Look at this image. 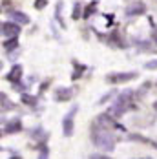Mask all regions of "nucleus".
Segmentation results:
<instances>
[{
	"mask_svg": "<svg viewBox=\"0 0 157 159\" xmlns=\"http://www.w3.org/2000/svg\"><path fill=\"white\" fill-rule=\"evenodd\" d=\"M9 18L18 24V26H22V24H29V16L26 15V13H22V11H9Z\"/></svg>",
	"mask_w": 157,
	"mask_h": 159,
	"instance_id": "423d86ee",
	"label": "nucleus"
},
{
	"mask_svg": "<svg viewBox=\"0 0 157 159\" xmlns=\"http://www.w3.org/2000/svg\"><path fill=\"white\" fill-rule=\"evenodd\" d=\"M84 70H86L84 66H77V71L73 73V79H77V77H78V75H80V73H82V71H84Z\"/></svg>",
	"mask_w": 157,
	"mask_h": 159,
	"instance_id": "a211bd4d",
	"label": "nucleus"
},
{
	"mask_svg": "<svg viewBox=\"0 0 157 159\" xmlns=\"http://www.w3.org/2000/svg\"><path fill=\"white\" fill-rule=\"evenodd\" d=\"M80 16V4H75V11H73V18Z\"/></svg>",
	"mask_w": 157,
	"mask_h": 159,
	"instance_id": "f3484780",
	"label": "nucleus"
},
{
	"mask_svg": "<svg viewBox=\"0 0 157 159\" xmlns=\"http://www.w3.org/2000/svg\"><path fill=\"white\" fill-rule=\"evenodd\" d=\"M132 92L130 90H126V92H123L121 95L115 99V102H113V106H111V115H123L128 108H130V102H132Z\"/></svg>",
	"mask_w": 157,
	"mask_h": 159,
	"instance_id": "f03ea898",
	"label": "nucleus"
},
{
	"mask_svg": "<svg viewBox=\"0 0 157 159\" xmlns=\"http://www.w3.org/2000/svg\"><path fill=\"white\" fill-rule=\"evenodd\" d=\"M4 48H6V49H13V48H16V39H9V40L4 44Z\"/></svg>",
	"mask_w": 157,
	"mask_h": 159,
	"instance_id": "ddd939ff",
	"label": "nucleus"
},
{
	"mask_svg": "<svg viewBox=\"0 0 157 159\" xmlns=\"http://www.w3.org/2000/svg\"><path fill=\"white\" fill-rule=\"evenodd\" d=\"M11 159H20V157H18V156H13V157H11Z\"/></svg>",
	"mask_w": 157,
	"mask_h": 159,
	"instance_id": "393cba45",
	"label": "nucleus"
},
{
	"mask_svg": "<svg viewBox=\"0 0 157 159\" xmlns=\"http://www.w3.org/2000/svg\"><path fill=\"white\" fill-rule=\"evenodd\" d=\"M75 113H77V106H73L62 121V130H64V135L66 137H70L73 134V117H75Z\"/></svg>",
	"mask_w": 157,
	"mask_h": 159,
	"instance_id": "20e7f679",
	"label": "nucleus"
},
{
	"mask_svg": "<svg viewBox=\"0 0 157 159\" xmlns=\"http://www.w3.org/2000/svg\"><path fill=\"white\" fill-rule=\"evenodd\" d=\"M44 6H46V0H37V2H35V7H37V9H42Z\"/></svg>",
	"mask_w": 157,
	"mask_h": 159,
	"instance_id": "6ab92c4d",
	"label": "nucleus"
},
{
	"mask_svg": "<svg viewBox=\"0 0 157 159\" xmlns=\"http://www.w3.org/2000/svg\"><path fill=\"white\" fill-rule=\"evenodd\" d=\"M20 33V26L15 24V22H9V24H4V33L7 39H16V35Z\"/></svg>",
	"mask_w": 157,
	"mask_h": 159,
	"instance_id": "39448f33",
	"label": "nucleus"
},
{
	"mask_svg": "<svg viewBox=\"0 0 157 159\" xmlns=\"http://www.w3.org/2000/svg\"><path fill=\"white\" fill-rule=\"evenodd\" d=\"M95 6H97V4H95V2H92V4H90V6L86 7V11H84V16H90V15H92V13L95 11V9H93Z\"/></svg>",
	"mask_w": 157,
	"mask_h": 159,
	"instance_id": "4468645a",
	"label": "nucleus"
},
{
	"mask_svg": "<svg viewBox=\"0 0 157 159\" xmlns=\"http://www.w3.org/2000/svg\"><path fill=\"white\" fill-rule=\"evenodd\" d=\"M154 108H155V110H157V101H155V102H154Z\"/></svg>",
	"mask_w": 157,
	"mask_h": 159,
	"instance_id": "b1692460",
	"label": "nucleus"
},
{
	"mask_svg": "<svg viewBox=\"0 0 157 159\" xmlns=\"http://www.w3.org/2000/svg\"><path fill=\"white\" fill-rule=\"evenodd\" d=\"M38 159H47V148L46 146H42V150H40V157Z\"/></svg>",
	"mask_w": 157,
	"mask_h": 159,
	"instance_id": "aec40b11",
	"label": "nucleus"
},
{
	"mask_svg": "<svg viewBox=\"0 0 157 159\" xmlns=\"http://www.w3.org/2000/svg\"><path fill=\"white\" fill-rule=\"evenodd\" d=\"M71 95H73V92H71L70 88H59V90L55 92V99H57V101H68Z\"/></svg>",
	"mask_w": 157,
	"mask_h": 159,
	"instance_id": "9d476101",
	"label": "nucleus"
},
{
	"mask_svg": "<svg viewBox=\"0 0 157 159\" xmlns=\"http://www.w3.org/2000/svg\"><path fill=\"white\" fill-rule=\"evenodd\" d=\"M20 130H22V123H20L18 119H16V121H11V123L6 126V132H7V134H16V132H20Z\"/></svg>",
	"mask_w": 157,
	"mask_h": 159,
	"instance_id": "9b49d317",
	"label": "nucleus"
},
{
	"mask_svg": "<svg viewBox=\"0 0 157 159\" xmlns=\"http://www.w3.org/2000/svg\"><path fill=\"white\" fill-rule=\"evenodd\" d=\"M61 9H62V2H59V4H57V11H55V16H57V20H59V24H61V26H66V24H64V20H62V11H61Z\"/></svg>",
	"mask_w": 157,
	"mask_h": 159,
	"instance_id": "f8f14e48",
	"label": "nucleus"
},
{
	"mask_svg": "<svg viewBox=\"0 0 157 159\" xmlns=\"http://www.w3.org/2000/svg\"><path fill=\"white\" fill-rule=\"evenodd\" d=\"M92 159H110V157H106V156H93Z\"/></svg>",
	"mask_w": 157,
	"mask_h": 159,
	"instance_id": "412c9836",
	"label": "nucleus"
},
{
	"mask_svg": "<svg viewBox=\"0 0 157 159\" xmlns=\"http://www.w3.org/2000/svg\"><path fill=\"white\" fill-rule=\"evenodd\" d=\"M20 77H22V66H13V70L7 73V80L9 82H20Z\"/></svg>",
	"mask_w": 157,
	"mask_h": 159,
	"instance_id": "1a4fd4ad",
	"label": "nucleus"
},
{
	"mask_svg": "<svg viewBox=\"0 0 157 159\" xmlns=\"http://www.w3.org/2000/svg\"><path fill=\"white\" fill-rule=\"evenodd\" d=\"M152 39H154V42L157 44V31H154V35H152Z\"/></svg>",
	"mask_w": 157,
	"mask_h": 159,
	"instance_id": "4be33fe9",
	"label": "nucleus"
},
{
	"mask_svg": "<svg viewBox=\"0 0 157 159\" xmlns=\"http://www.w3.org/2000/svg\"><path fill=\"white\" fill-rule=\"evenodd\" d=\"M154 146H155V148H157V141H154Z\"/></svg>",
	"mask_w": 157,
	"mask_h": 159,
	"instance_id": "a878e982",
	"label": "nucleus"
},
{
	"mask_svg": "<svg viewBox=\"0 0 157 159\" xmlns=\"http://www.w3.org/2000/svg\"><path fill=\"white\" fill-rule=\"evenodd\" d=\"M13 108H15L13 101L6 93H0V111H9V110H13Z\"/></svg>",
	"mask_w": 157,
	"mask_h": 159,
	"instance_id": "6e6552de",
	"label": "nucleus"
},
{
	"mask_svg": "<svg viewBox=\"0 0 157 159\" xmlns=\"http://www.w3.org/2000/svg\"><path fill=\"white\" fill-rule=\"evenodd\" d=\"M137 79V73L135 71H126V73H110L108 77H106V80L108 82H130V80Z\"/></svg>",
	"mask_w": 157,
	"mask_h": 159,
	"instance_id": "7ed1b4c3",
	"label": "nucleus"
},
{
	"mask_svg": "<svg viewBox=\"0 0 157 159\" xmlns=\"http://www.w3.org/2000/svg\"><path fill=\"white\" fill-rule=\"evenodd\" d=\"M144 11H146L144 4H142V2H135V4H132V6H128L126 15L128 16H137V15H142Z\"/></svg>",
	"mask_w": 157,
	"mask_h": 159,
	"instance_id": "0eeeda50",
	"label": "nucleus"
},
{
	"mask_svg": "<svg viewBox=\"0 0 157 159\" xmlns=\"http://www.w3.org/2000/svg\"><path fill=\"white\" fill-rule=\"evenodd\" d=\"M144 68H146V70H157V59H155V61L146 62V64H144Z\"/></svg>",
	"mask_w": 157,
	"mask_h": 159,
	"instance_id": "dca6fc26",
	"label": "nucleus"
},
{
	"mask_svg": "<svg viewBox=\"0 0 157 159\" xmlns=\"http://www.w3.org/2000/svg\"><path fill=\"white\" fill-rule=\"evenodd\" d=\"M92 137H93V144L102 148V150H113L115 146V137L111 135V132L106 126L99 125L97 121L93 123V128H92Z\"/></svg>",
	"mask_w": 157,
	"mask_h": 159,
	"instance_id": "f257e3e1",
	"label": "nucleus"
},
{
	"mask_svg": "<svg viewBox=\"0 0 157 159\" xmlns=\"http://www.w3.org/2000/svg\"><path fill=\"white\" fill-rule=\"evenodd\" d=\"M22 101H24L26 104H35V102H37V99H33L31 95H22Z\"/></svg>",
	"mask_w": 157,
	"mask_h": 159,
	"instance_id": "2eb2a0df",
	"label": "nucleus"
},
{
	"mask_svg": "<svg viewBox=\"0 0 157 159\" xmlns=\"http://www.w3.org/2000/svg\"><path fill=\"white\" fill-rule=\"evenodd\" d=\"M2 33H4V24L0 22V35H2Z\"/></svg>",
	"mask_w": 157,
	"mask_h": 159,
	"instance_id": "5701e85b",
	"label": "nucleus"
}]
</instances>
